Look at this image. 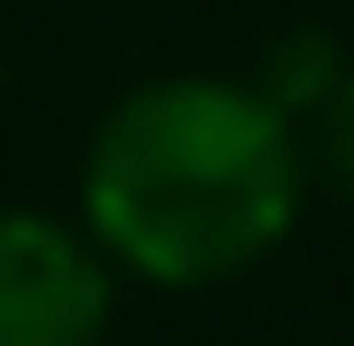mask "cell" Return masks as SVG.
<instances>
[{
    "mask_svg": "<svg viewBox=\"0 0 354 346\" xmlns=\"http://www.w3.org/2000/svg\"><path fill=\"white\" fill-rule=\"evenodd\" d=\"M118 315V260L87 220L0 205V346H102Z\"/></svg>",
    "mask_w": 354,
    "mask_h": 346,
    "instance_id": "cell-2",
    "label": "cell"
},
{
    "mask_svg": "<svg viewBox=\"0 0 354 346\" xmlns=\"http://www.w3.org/2000/svg\"><path fill=\"white\" fill-rule=\"evenodd\" d=\"M346 71H354V55L339 48V32H323V24H291V32H276V39L260 48L252 87L291 118V126H307V118H323V103L346 87Z\"/></svg>",
    "mask_w": 354,
    "mask_h": 346,
    "instance_id": "cell-3",
    "label": "cell"
},
{
    "mask_svg": "<svg viewBox=\"0 0 354 346\" xmlns=\"http://www.w3.org/2000/svg\"><path fill=\"white\" fill-rule=\"evenodd\" d=\"M307 142L252 79L165 71L95 118L79 157V220L150 291H213L252 276L299 229Z\"/></svg>",
    "mask_w": 354,
    "mask_h": 346,
    "instance_id": "cell-1",
    "label": "cell"
},
{
    "mask_svg": "<svg viewBox=\"0 0 354 346\" xmlns=\"http://www.w3.org/2000/svg\"><path fill=\"white\" fill-rule=\"evenodd\" d=\"M315 150H323V166H330V181L354 197V71H346V87L323 103V118H315Z\"/></svg>",
    "mask_w": 354,
    "mask_h": 346,
    "instance_id": "cell-4",
    "label": "cell"
}]
</instances>
